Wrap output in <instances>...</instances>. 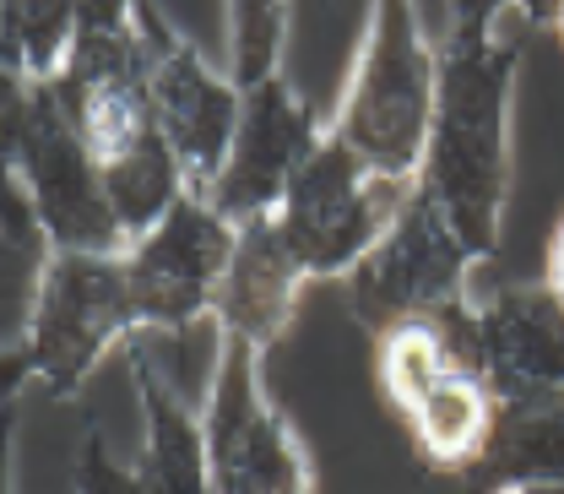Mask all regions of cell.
I'll return each mask as SVG.
<instances>
[{"mask_svg":"<svg viewBox=\"0 0 564 494\" xmlns=\"http://www.w3.org/2000/svg\"><path fill=\"white\" fill-rule=\"evenodd\" d=\"M239 228L212 212L202 196H185L147 239L126 250V278L137 293L141 326H191L217 304L223 272L234 261Z\"/></svg>","mask_w":564,"mask_h":494,"instance_id":"11","label":"cell"},{"mask_svg":"<svg viewBox=\"0 0 564 494\" xmlns=\"http://www.w3.org/2000/svg\"><path fill=\"white\" fill-rule=\"evenodd\" d=\"M499 494H560V490H549V484H527V490H499Z\"/></svg>","mask_w":564,"mask_h":494,"instance_id":"22","label":"cell"},{"mask_svg":"<svg viewBox=\"0 0 564 494\" xmlns=\"http://www.w3.org/2000/svg\"><path fill=\"white\" fill-rule=\"evenodd\" d=\"M315 131V115L310 104H299L278 76L261 82V87H245V115H239V137L234 152L212 185L207 207L223 212L234 228L239 223H256V217H272L293 185V174L315 158L321 147Z\"/></svg>","mask_w":564,"mask_h":494,"instance_id":"12","label":"cell"},{"mask_svg":"<svg viewBox=\"0 0 564 494\" xmlns=\"http://www.w3.org/2000/svg\"><path fill=\"white\" fill-rule=\"evenodd\" d=\"M50 87L98 169L163 137L152 115V55L137 6H82L70 61Z\"/></svg>","mask_w":564,"mask_h":494,"instance_id":"5","label":"cell"},{"mask_svg":"<svg viewBox=\"0 0 564 494\" xmlns=\"http://www.w3.org/2000/svg\"><path fill=\"white\" fill-rule=\"evenodd\" d=\"M543 288H549V299L564 310V217L554 223V234H549V256H543Z\"/></svg>","mask_w":564,"mask_h":494,"instance_id":"21","label":"cell"},{"mask_svg":"<svg viewBox=\"0 0 564 494\" xmlns=\"http://www.w3.org/2000/svg\"><path fill=\"white\" fill-rule=\"evenodd\" d=\"M494 490H527V484H564V391L538 402H510L499 408L489 457L473 468Z\"/></svg>","mask_w":564,"mask_h":494,"instance_id":"16","label":"cell"},{"mask_svg":"<svg viewBox=\"0 0 564 494\" xmlns=\"http://www.w3.org/2000/svg\"><path fill=\"white\" fill-rule=\"evenodd\" d=\"M521 39L527 17L516 11H456V28L440 44V104L419 185L451 217L473 261L499 245L510 185V76L527 50Z\"/></svg>","mask_w":564,"mask_h":494,"instance_id":"1","label":"cell"},{"mask_svg":"<svg viewBox=\"0 0 564 494\" xmlns=\"http://www.w3.org/2000/svg\"><path fill=\"white\" fill-rule=\"evenodd\" d=\"M76 494H141V479H137V468L126 473L109 457V445L98 434H87V445L76 457Z\"/></svg>","mask_w":564,"mask_h":494,"instance_id":"20","label":"cell"},{"mask_svg":"<svg viewBox=\"0 0 564 494\" xmlns=\"http://www.w3.org/2000/svg\"><path fill=\"white\" fill-rule=\"evenodd\" d=\"M50 250H55V239L44 234L28 185L6 169V358H17L28 332H33L39 293H44L50 272H55Z\"/></svg>","mask_w":564,"mask_h":494,"instance_id":"17","label":"cell"},{"mask_svg":"<svg viewBox=\"0 0 564 494\" xmlns=\"http://www.w3.org/2000/svg\"><path fill=\"white\" fill-rule=\"evenodd\" d=\"M380 391L402 414L429 468L473 473L499 429V397L478 358L473 304L462 299L429 321L391 326L380 337Z\"/></svg>","mask_w":564,"mask_h":494,"instance_id":"2","label":"cell"},{"mask_svg":"<svg viewBox=\"0 0 564 494\" xmlns=\"http://www.w3.org/2000/svg\"><path fill=\"white\" fill-rule=\"evenodd\" d=\"M413 191L419 185L375 180L348 147L326 131L315 158L293 174V185L278 207V228L293 250V261L304 267V278H337V272H352L386 239V228L402 217Z\"/></svg>","mask_w":564,"mask_h":494,"instance_id":"6","label":"cell"},{"mask_svg":"<svg viewBox=\"0 0 564 494\" xmlns=\"http://www.w3.org/2000/svg\"><path fill=\"white\" fill-rule=\"evenodd\" d=\"M0 115H6V163L28 185L55 256H126L131 239L109 207L104 169L66 120L55 87H28L0 76Z\"/></svg>","mask_w":564,"mask_h":494,"instance_id":"4","label":"cell"},{"mask_svg":"<svg viewBox=\"0 0 564 494\" xmlns=\"http://www.w3.org/2000/svg\"><path fill=\"white\" fill-rule=\"evenodd\" d=\"M473 332L499 408L564 391V310L543 282L499 288L494 299L473 304Z\"/></svg>","mask_w":564,"mask_h":494,"instance_id":"13","label":"cell"},{"mask_svg":"<svg viewBox=\"0 0 564 494\" xmlns=\"http://www.w3.org/2000/svg\"><path fill=\"white\" fill-rule=\"evenodd\" d=\"M82 6H44V0H6L0 6V76L28 87H50L70 61Z\"/></svg>","mask_w":564,"mask_h":494,"instance_id":"18","label":"cell"},{"mask_svg":"<svg viewBox=\"0 0 564 494\" xmlns=\"http://www.w3.org/2000/svg\"><path fill=\"white\" fill-rule=\"evenodd\" d=\"M141 408H147V451H141V494H212L207 479V434L185 414V402L137 358Z\"/></svg>","mask_w":564,"mask_h":494,"instance_id":"15","label":"cell"},{"mask_svg":"<svg viewBox=\"0 0 564 494\" xmlns=\"http://www.w3.org/2000/svg\"><path fill=\"white\" fill-rule=\"evenodd\" d=\"M282 22L288 11L282 6H239L234 11V50H239V71H234V87H261L278 76V44H282Z\"/></svg>","mask_w":564,"mask_h":494,"instance_id":"19","label":"cell"},{"mask_svg":"<svg viewBox=\"0 0 564 494\" xmlns=\"http://www.w3.org/2000/svg\"><path fill=\"white\" fill-rule=\"evenodd\" d=\"M137 326L141 310L126 278V256H55V272L33 310V332L17 358H6L11 386L33 375L50 397H70L98 353L131 337Z\"/></svg>","mask_w":564,"mask_h":494,"instance_id":"7","label":"cell"},{"mask_svg":"<svg viewBox=\"0 0 564 494\" xmlns=\"http://www.w3.org/2000/svg\"><path fill=\"white\" fill-rule=\"evenodd\" d=\"M141 33H147V55H152V115L158 131L174 147L180 169H185V191L207 202L234 137H239V115H245V93L234 82H223L217 71L196 55V44L185 33H174L158 11L137 6Z\"/></svg>","mask_w":564,"mask_h":494,"instance_id":"10","label":"cell"},{"mask_svg":"<svg viewBox=\"0 0 564 494\" xmlns=\"http://www.w3.org/2000/svg\"><path fill=\"white\" fill-rule=\"evenodd\" d=\"M299 282L304 267L293 261L288 239L278 228V212L272 217H256V223H239V239H234V261L223 272L217 288V321H223V337H239L261 353L267 343H278L282 326L293 321V304H299Z\"/></svg>","mask_w":564,"mask_h":494,"instance_id":"14","label":"cell"},{"mask_svg":"<svg viewBox=\"0 0 564 494\" xmlns=\"http://www.w3.org/2000/svg\"><path fill=\"white\" fill-rule=\"evenodd\" d=\"M434 104H440V55L429 50L413 6L402 0L375 6L332 137L375 180L419 185L434 137Z\"/></svg>","mask_w":564,"mask_h":494,"instance_id":"3","label":"cell"},{"mask_svg":"<svg viewBox=\"0 0 564 494\" xmlns=\"http://www.w3.org/2000/svg\"><path fill=\"white\" fill-rule=\"evenodd\" d=\"M202 434L212 494H315L293 429L261 391L256 348L239 337H223Z\"/></svg>","mask_w":564,"mask_h":494,"instance_id":"9","label":"cell"},{"mask_svg":"<svg viewBox=\"0 0 564 494\" xmlns=\"http://www.w3.org/2000/svg\"><path fill=\"white\" fill-rule=\"evenodd\" d=\"M554 33H560V50H564V6L554 11Z\"/></svg>","mask_w":564,"mask_h":494,"instance_id":"23","label":"cell"},{"mask_svg":"<svg viewBox=\"0 0 564 494\" xmlns=\"http://www.w3.org/2000/svg\"><path fill=\"white\" fill-rule=\"evenodd\" d=\"M467 261H473V250L462 245V234L451 228L440 202L419 185L402 217L386 228V239L348 272L352 315L380 337L391 326L429 321V315L462 304Z\"/></svg>","mask_w":564,"mask_h":494,"instance_id":"8","label":"cell"}]
</instances>
